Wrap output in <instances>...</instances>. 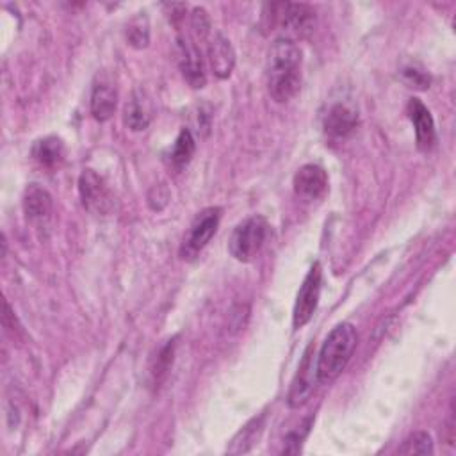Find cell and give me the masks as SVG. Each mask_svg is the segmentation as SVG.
<instances>
[{
    "instance_id": "1",
    "label": "cell",
    "mask_w": 456,
    "mask_h": 456,
    "mask_svg": "<svg viewBox=\"0 0 456 456\" xmlns=\"http://www.w3.org/2000/svg\"><path fill=\"white\" fill-rule=\"evenodd\" d=\"M301 50L290 38L276 40L267 52V89L274 102L292 100L301 88Z\"/></svg>"
},
{
    "instance_id": "2",
    "label": "cell",
    "mask_w": 456,
    "mask_h": 456,
    "mask_svg": "<svg viewBox=\"0 0 456 456\" xmlns=\"http://www.w3.org/2000/svg\"><path fill=\"white\" fill-rule=\"evenodd\" d=\"M357 343L359 336L352 323H341L330 332L318 355L316 375L320 383H332L343 375L355 353Z\"/></svg>"
},
{
    "instance_id": "3",
    "label": "cell",
    "mask_w": 456,
    "mask_h": 456,
    "mask_svg": "<svg viewBox=\"0 0 456 456\" xmlns=\"http://www.w3.org/2000/svg\"><path fill=\"white\" fill-rule=\"evenodd\" d=\"M269 225L262 216H251L239 223L230 237V255L239 262H251L260 253L267 239Z\"/></svg>"
},
{
    "instance_id": "4",
    "label": "cell",
    "mask_w": 456,
    "mask_h": 456,
    "mask_svg": "<svg viewBox=\"0 0 456 456\" xmlns=\"http://www.w3.org/2000/svg\"><path fill=\"white\" fill-rule=\"evenodd\" d=\"M267 10L271 12V24L280 26L292 36L307 38L316 27V12L309 4H269Z\"/></svg>"
},
{
    "instance_id": "5",
    "label": "cell",
    "mask_w": 456,
    "mask_h": 456,
    "mask_svg": "<svg viewBox=\"0 0 456 456\" xmlns=\"http://www.w3.org/2000/svg\"><path fill=\"white\" fill-rule=\"evenodd\" d=\"M220 221H221L220 207H209V209L202 211L195 218L188 236L184 237V241L181 244V257L184 260H195L204 251V248L211 243L214 234L218 232Z\"/></svg>"
},
{
    "instance_id": "6",
    "label": "cell",
    "mask_w": 456,
    "mask_h": 456,
    "mask_svg": "<svg viewBox=\"0 0 456 456\" xmlns=\"http://www.w3.org/2000/svg\"><path fill=\"white\" fill-rule=\"evenodd\" d=\"M321 283H323V273L320 262H316L311 271L307 273L305 280H303L298 296H296V305L292 314V325L294 328H303L311 323L314 318L318 305H320V296H321Z\"/></svg>"
},
{
    "instance_id": "7",
    "label": "cell",
    "mask_w": 456,
    "mask_h": 456,
    "mask_svg": "<svg viewBox=\"0 0 456 456\" xmlns=\"http://www.w3.org/2000/svg\"><path fill=\"white\" fill-rule=\"evenodd\" d=\"M79 193L86 211L95 216H107L114 209V197L104 179L93 170H86L79 179Z\"/></svg>"
},
{
    "instance_id": "8",
    "label": "cell",
    "mask_w": 456,
    "mask_h": 456,
    "mask_svg": "<svg viewBox=\"0 0 456 456\" xmlns=\"http://www.w3.org/2000/svg\"><path fill=\"white\" fill-rule=\"evenodd\" d=\"M177 61L188 84L195 89H202L207 82L202 52L197 43L186 35H179L177 38Z\"/></svg>"
},
{
    "instance_id": "9",
    "label": "cell",
    "mask_w": 456,
    "mask_h": 456,
    "mask_svg": "<svg viewBox=\"0 0 456 456\" xmlns=\"http://www.w3.org/2000/svg\"><path fill=\"white\" fill-rule=\"evenodd\" d=\"M292 186L299 200L318 202L328 193V175L320 165H305L296 172Z\"/></svg>"
},
{
    "instance_id": "10",
    "label": "cell",
    "mask_w": 456,
    "mask_h": 456,
    "mask_svg": "<svg viewBox=\"0 0 456 456\" xmlns=\"http://www.w3.org/2000/svg\"><path fill=\"white\" fill-rule=\"evenodd\" d=\"M318 382V375H316V367H314V355H313V348L307 350L305 357H303L298 373L292 380L289 396H287V403L290 408H301L305 405L316 387Z\"/></svg>"
},
{
    "instance_id": "11",
    "label": "cell",
    "mask_w": 456,
    "mask_h": 456,
    "mask_svg": "<svg viewBox=\"0 0 456 456\" xmlns=\"http://www.w3.org/2000/svg\"><path fill=\"white\" fill-rule=\"evenodd\" d=\"M406 112H408L410 121L413 123L419 150L429 151L437 143L435 121H433L429 109L419 98H410V102L406 105Z\"/></svg>"
},
{
    "instance_id": "12",
    "label": "cell",
    "mask_w": 456,
    "mask_h": 456,
    "mask_svg": "<svg viewBox=\"0 0 456 456\" xmlns=\"http://www.w3.org/2000/svg\"><path fill=\"white\" fill-rule=\"evenodd\" d=\"M24 209L27 220L38 230L49 228V223L52 220V197L47 189L40 188L38 184H31L24 197Z\"/></svg>"
},
{
    "instance_id": "13",
    "label": "cell",
    "mask_w": 456,
    "mask_h": 456,
    "mask_svg": "<svg viewBox=\"0 0 456 456\" xmlns=\"http://www.w3.org/2000/svg\"><path fill=\"white\" fill-rule=\"evenodd\" d=\"M118 91L112 81L105 75H98L91 93V114L97 121H107L116 112Z\"/></svg>"
},
{
    "instance_id": "14",
    "label": "cell",
    "mask_w": 456,
    "mask_h": 456,
    "mask_svg": "<svg viewBox=\"0 0 456 456\" xmlns=\"http://www.w3.org/2000/svg\"><path fill=\"white\" fill-rule=\"evenodd\" d=\"M151 118H154V104L146 97L144 91L137 89L132 93L130 100L125 105V125L134 130V132H141L146 130L148 125L151 123Z\"/></svg>"
},
{
    "instance_id": "15",
    "label": "cell",
    "mask_w": 456,
    "mask_h": 456,
    "mask_svg": "<svg viewBox=\"0 0 456 456\" xmlns=\"http://www.w3.org/2000/svg\"><path fill=\"white\" fill-rule=\"evenodd\" d=\"M209 63L218 79H228L236 66V52L232 43L223 36L216 35L209 42Z\"/></svg>"
},
{
    "instance_id": "16",
    "label": "cell",
    "mask_w": 456,
    "mask_h": 456,
    "mask_svg": "<svg viewBox=\"0 0 456 456\" xmlns=\"http://www.w3.org/2000/svg\"><path fill=\"white\" fill-rule=\"evenodd\" d=\"M359 127V114L353 107L346 104H336L327 118H325V130L330 137L343 139L352 135Z\"/></svg>"
},
{
    "instance_id": "17",
    "label": "cell",
    "mask_w": 456,
    "mask_h": 456,
    "mask_svg": "<svg viewBox=\"0 0 456 456\" xmlns=\"http://www.w3.org/2000/svg\"><path fill=\"white\" fill-rule=\"evenodd\" d=\"M33 156L35 159L43 166V168H49V170H54V168H59L65 161V156H66V150H65V144L59 137H45V139H40L35 148H33Z\"/></svg>"
},
{
    "instance_id": "18",
    "label": "cell",
    "mask_w": 456,
    "mask_h": 456,
    "mask_svg": "<svg viewBox=\"0 0 456 456\" xmlns=\"http://www.w3.org/2000/svg\"><path fill=\"white\" fill-rule=\"evenodd\" d=\"M264 428V417L253 419L250 424H246L230 442V445L227 447V452L230 454H241V452H248L259 440L260 433Z\"/></svg>"
},
{
    "instance_id": "19",
    "label": "cell",
    "mask_w": 456,
    "mask_h": 456,
    "mask_svg": "<svg viewBox=\"0 0 456 456\" xmlns=\"http://www.w3.org/2000/svg\"><path fill=\"white\" fill-rule=\"evenodd\" d=\"M195 150H197V143H195L191 130L182 128L174 144V150H172V165L177 170H182L184 166H188L191 163V159L195 156Z\"/></svg>"
},
{
    "instance_id": "20",
    "label": "cell",
    "mask_w": 456,
    "mask_h": 456,
    "mask_svg": "<svg viewBox=\"0 0 456 456\" xmlns=\"http://www.w3.org/2000/svg\"><path fill=\"white\" fill-rule=\"evenodd\" d=\"M127 42L130 47L141 50L146 49L150 43V24L146 15H139L130 20L127 26Z\"/></svg>"
},
{
    "instance_id": "21",
    "label": "cell",
    "mask_w": 456,
    "mask_h": 456,
    "mask_svg": "<svg viewBox=\"0 0 456 456\" xmlns=\"http://www.w3.org/2000/svg\"><path fill=\"white\" fill-rule=\"evenodd\" d=\"M401 81L408 86V88H413V89H419V91H424L429 88L431 84V79H429V73L415 61H408L406 65L401 66Z\"/></svg>"
},
{
    "instance_id": "22",
    "label": "cell",
    "mask_w": 456,
    "mask_h": 456,
    "mask_svg": "<svg viewBox=\"0 0 456 456\" xmlns=\"http://www.w3.org/2000/svg\"><path fill=\"white\" fill-rule=\"evenodd\" d=\"M433 440L426 431L412 433L398 449L399 454H433Z\"/></svg>"
},
{
    "instance_id": "23",
    "label": "cell",
    "mask_w": 456,
    "mask_h": 456,
    "mask_svg": "<svg viewBox=\"0 0 456 456\" xmlns=\"http://www.w3.org/2000/svg\"><path fill=\"white\" fill-rule=\"evenodd\" d=\"M191 27L193 33L198 40H207L211 35V20L205 10L202 8H195L193 15H191Z\"/></svg>"
},
{
    "instance_id": "24",
    "label": "cell",
    "mask_w": 456,
    "mask_h": 456,
    "mask_svg": "<svg viewBox=\"0 0 456 456\" xmlns=\"http://www.w3.org/2000/svg\"><path fill=\"white\" fill-rule=\"evenodd\" d=\"M309 426H311V421H307L299 429H294L292 433L287 435V438H285V442H283V452L296 454V452L299 451L303 438H305L307 433H309Z\"/></svg>"
},
{
    "instance_id": "25",
    "label": "cell",
    "mask_w": 456,
    "mask_h": 456,
    "mask_svg": "<svg viewBox=\"0 0 456 456\" xmlns=\"http://www.w3.org/2000/svg\"><path fill=\"white\" fill-rule=\"evenodd\" d=\"M172 360H174V344H168V346H165L163 352L159 353L158 364H156L154 371H151V373H154V376H156V382H161V376L168 371Z\"/></svg>"
}]
</instances>
